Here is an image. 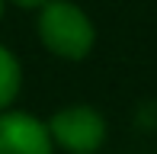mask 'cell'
Returning a JSON list of instances; mask_svg holds the SVG:
<instances>
[{
	"mask_svg": "<svg viewBox=\"0 0 157 154\" xmlns=\"http://www.w3.org/2000/svg\"><path fill=\"white\" fill-rule=\"evenodd\" d=\"M52 144H61L71 154H93L106 141V122L90 106H67L48 119Z\"/></svg>",
	"mask_w": 157,
	"mask_h": 154,
	"instance_id": "cell-2",
	"label": "cell"
},
{
	"mask_svg": "<svg viewBox=\"0 0 157 154\" xmlns=\"http://www.w3.org/2000/svg\"><path fill=\"white\" fill-rule=\"evenodd\" d=\"M48 125L29 113H0V154H55Z\"/></svg>",
	"mask_w": 157,
	"mask_h": 154,
	"instance_id": "cell-3",
	"label": "cell"
},
{
	"mask_svg": "<svg viewBox=\"0 0 157 154\" xmlns=\"http://www.w3.org/2000/svg\"><path fill=\"white\" fill-rule=\"evenodd\" d=\"M19 83H23L19 61L13 58V52H10V48H3V45H0V113H6V106L16 100Z\"/></svg>",
	"mask_w": 157,
	"mask_h": 154,
	"instance_id": "cell-4",
	"label": "cell"
},
{
	"mask_svg": "<svg viewBox=\"0 0 157 154\" xmlns=\"http://www.w3.org/2000/svg\"><path fill=\"white\" fill-rule=\"evenodd\" d=\"M0 13H3V0H0Z\"/></svg>",
	"mask_w": 157,
	"mask_h": 154,
	"instance_id": "cell-6",
	"label": "cell"
},
{
	"mask_svg": "<svg viewBox=\"0 0 157 154\" xmlns=\"http://www.w3.org/2000/svg\"><path fill=\"white\" fill-rule=\"evenodd\" d=\"M39 39L52 55L67 61H80L93 48V23L71 0H48L39 13Z\"/></svg>",
	"mask_w": 157,
	"mask_h": 154,
	"instance_id": "cell-1",
	"label": "cell"
},
{
	"mask_svg": "<svg viewBox=\"0 0 157 154\" xmlns=\"http://www.w3.org/2000/svg\"><path fill=\"white\" fill-rule=\"evenodd\" d=\"M16 6H26V10H32V6H45L48 0H13Z\"/></svg>",
	"mask_w": 157,
	"mask_h": 154,
	"instance_id": "cell-5",
	"label": "cell"
}]
</instances>
